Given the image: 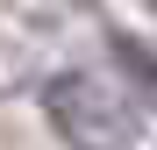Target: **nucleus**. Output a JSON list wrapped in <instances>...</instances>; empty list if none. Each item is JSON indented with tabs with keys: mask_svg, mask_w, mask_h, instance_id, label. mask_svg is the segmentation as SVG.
<instances>
[{
	"mask_svg": "<svg viewBox=\"0 0 157 150\" xmlns=\"http://www.w3.org/2000/svg\"><path fill=\"white\" fill-rule=\"evenodd\" d=\"M43 114L71 150H143L136 100L100 71H57L43 86Z\"/></svg>",
	"mask_w": 157,
	"mask_h": 150,
	"instance_id": "nucleus-1",
	"label": "nucleus"
}]
</instances>
